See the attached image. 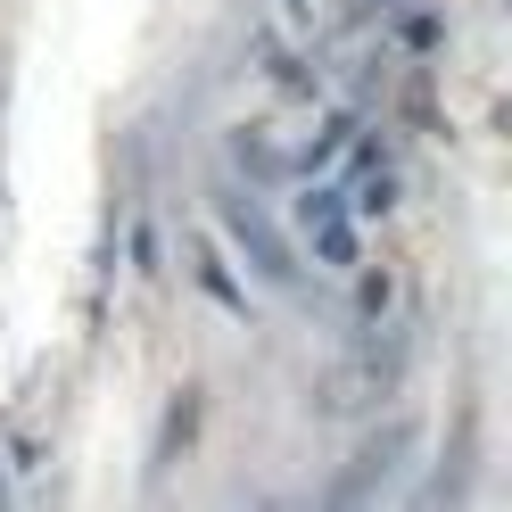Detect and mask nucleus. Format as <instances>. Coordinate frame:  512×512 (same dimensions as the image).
<instances>
[{
  "instance_id": "nucleus-1",
  "label": "nucleus",
  "mask_w": 512,
  "mask_h": 512,
  "mask_svg": "<svg viewBox=\"0 0 512 512\" xmlns=\"http://www.w3.org/2000/svg\"><path fill=\"white\" fill-rule=\"evenodd\" d=\"M298 215H306V240L323 248V265H356V223H347V199H339V182H314Z\"/></svg>"
},
{
  "instance_id": "nucleus-2",
  "label": "nucleus",
  "mask_w": 512,
  "mask_h": 512,
  "mask_svg": "<svg viewBox=\"0 0 512 512\" xmlns=\"http://www.w3.org/2000/svg\"><path fill=\"white\" fill-rule=\"evenodd\" d=\"M389 182H397V174H389V157L364 149V157H356V190H347V199H356V215H380V207H389V199H397Z\"/></svg>"
}]
</instances>
